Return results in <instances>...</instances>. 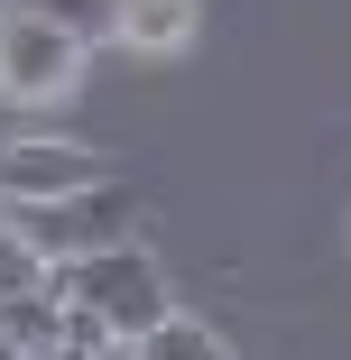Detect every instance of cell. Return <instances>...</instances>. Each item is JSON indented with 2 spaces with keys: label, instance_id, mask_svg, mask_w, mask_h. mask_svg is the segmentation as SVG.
Returning <instances> with one entry per match:
<instances>
[{
  "label": "cell",
  "instance_id": "8fae6325",
  "mask_svg": "<svg viewBox=\"0 0 351 360\" xmlns=\"http://www.w3.org/2000/svg\"><path fill=\"white\" fill-rule=\"evenodd\" d=\"M0 360H19V342H10V333H0Z\"/></svg>",
  "mask_w": 351,
  "mask_h": 360
},
{
  "label": "cell",
  "instance_id": "30bf717a",
  "mask_svg": "<svg viewBox=\"0 0 351 360\" xmlns=\"http://www.w3.org/2000/svg\"><path fill=\"white\" fill-rule=\"evenodd\" d=\"M102 360H139V351H129V342H111V351H102Z\"/></svg>",
  "mask_w": 351,
  "mask_h": 360
},
{
  "label": "cell",
  "instance_id": "52a82bcc",
  "mask_svg": "<svg viewBox=\"0 0 351 360\" xmlns=\"http://www.w3.org/2000/svg\"><path fill=\"white\" fill-rule=\"evenodd\" d=\"M46 268H56V259L10 222V212H0V296H28V286H46Z\"/></svg>",
  "mask_w": 351,
  "mask_h": 360
},
{
  "label": "cell",
  "instance_id": "ba28073f",
  "mask_svg": "<svg viewBox=\"0 0 351 360\" xmlns=\"http://www.w3.org/2000/svg\"><path fill=\"white\" fill-rule=\"evenodd\" d=\"M19 10H37V19H65L75 37H111V10H120V0H19Z\"/></svg>",
  "mask_w": 351,
  "mask_h": 360
},
{
  "label": "cell",
  "instance_id": "277c9868",
  "mask_svg": "<svg viewBox=\"0 0 351 360\" xmlns=\"http://www.w3.org/2000/svg\"><path fill=\"white\" fill-rule=\"evenodd\" d=\"M102 176H111V167L84 148V139L28 129V139L0 148V203H56V194H84V185H102Z\"/></svg>",
  "mask_w": 351,
  "mask_h": 360
},
{
  "label": "cell",
  "instance_id": "7a4b0ae2",
  "mask_svg": "<svg viewBox=\"0 0 351 360\" xmlns=\"http://www.w3.org/2000/svg\"><path fill=\"white\" fill-rule=\"evenodd\" d=\"M10 222L46 250V259H84V250H111V240H139V222H148V185L129 176H102L84 194H56V203H0Z\"/></svg>",
  "mask_w": 351,
  "mask_h": 360
},
{
  "label": "cell",
  "instance_id": "9c48e42d",
  "mask_svg": "<svg viewBox=\"0 0 351 360\" xmlns=\"http://www.w3.org/2000/svg\"><path fill=\"white\" fill-rule=\"evenodd\" d=\"M46 360H102V351H75V342H65V351H46Z\"/></svg>",
  "mask_w": 351,
  "mask_h": 360
},
{
  "label": "cell",
  "instance_id": "3957f363",
  "mask_svg": "<svg viewBox=\"0 0 351 360\" xmlns=\"http://www.w3.org/2000/svg\"><path fill=\"white\" fill-rule=\"evenodd\" d=\"M84 56H93V37H75L65 19H37V10L10 0V19H0V93L10 102H28V111L65 102L84 84Z\"/></svg>",
  "mask_w": 351,
  "mask_h": 360
},
{
  "label": "cell",
  "instance_id": "6da1fadb",
  "mask_svg": "<svg viewBox=\"0 0 351 360\" xmlns=\"http://www.w3.org/2000/svg\"><path fill=\"white\" fill-rule=\"evenodd\" d=\"M46 286L65 305H84V314H102L120 342H139L176 296H167V268L139 250V240H111V250H84V259H56L46 268Z\"/></svg>",
  "mask_w": 351,
  "mask_h": 360
},
{
  "label": "cell",
  "instance_id": "5b68a950",
  "mask_svg": "<svg viewBox=\"0 0 351 360\" xmlns=\"http://www.w3.org/2000/svg\"><path fill=\"white\" fill-rule=\"evenodd\" d=\"M185 37H194V0H120V10H111V46L176 56Z\"/></svg>",
  "mask_w": 351,
  "mask_h": 360
},
{
  "label": "cell",
  "instance_id": "8992f818",
  "mask_svg": "<svg viewBox=\"0 0 351 360\" xmlns=\"http://www.w3.org/2000/svg\"><path fill=\"white\" fill-rule=\"evenodd\" d=\"M129 351H139V360H231V342H222L213 323H203V314H176V305L139 333Z\"/></svg>",
  "mask_w": 351,
  "mask_h": 360
}]
</instances>
